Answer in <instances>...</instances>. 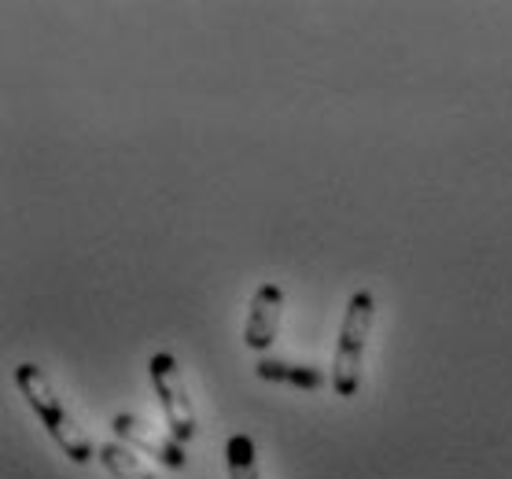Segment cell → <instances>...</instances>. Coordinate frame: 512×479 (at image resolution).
<instances>
[{
    "label": "cell",
    "instance_id": "8992f818",
    "mask_svg": "<svg viewBox=\"0 0 512 479\" xmlns=\"http://www.w3.org/2000/svg\"><path fill=\"white\" fill-rule=\"evenodd\" d=\"M255 373L269 384H288L299 391H317L325 387V373L310 362H284V358H258Z\"/></svg>",
    "mask_w": 512,
    "mask_h": 479
},
{
    "label": "cell",
    "instance_id": "ba28073f",
    "mask_svg": "<svg viewBox=\"0 0 512 479\" xmlns=\"http://www.w3.org/2000/svg\"><path fill=\"white\" fill-rule=\"evenodd\" d=\"M225 468H229V479H262L258 476L255 439L251 435H229V443H225Z\"/></svg>",
    "mask_w": 512,
    "mask_h": 479
},
{
    "label": "cell",
    "instance_id": "3957f363",
    "mask_svg": "<svg viewBox=\"0 0 512 479\" xmlns=\"http://www.w3.org/2000/svg\"><path fill=\"white\" fill-rule=\"evenodd\" d=\"M148 369H152V387H155V398H159V409H163L170 435H174L181 446L192 443V439H196V409H192L188 387H185V380H181L177 358L159 351L152 362H148Z\"/></svg>",
    "mask_w": 512,
    "mask_h": 479
},
{
    "label": "cell",
    "instance_id": "5b68a950",
    "mask_svg": "<svg viewBox=\"0 0 512 479\" xmlns=\"http://www.w3.org/2000/svg\"><path fill=\"white\" fill-rule=\"evenodd\" d=\"M280 310H284V292L277 284H258L251 295V310H247L244 343L247 351H269L280 332Z\"/></svg>",
    "mask_w": 512,
    "mask_h": 479
},
{
    "label": "cell",
    "instance_id": "277c9868",
    "mask_svg": "<svg viewBox=\"0 0 512 479\" xmlns=\"http://www.w3.org/2000/svg\"><path fill=\"white\" fill-rule=\"evenodd\" d=\"M111 428H115V435L129 450H144V454L155 457V461L163 468H170V472H181V468L188 465L185 446L177 443L174 435H163L159 428H152V424L133 417V413H118L115 421H111Z\"/></svg>",
    "mask_w": 512,
    "mask_h": 479
},
{
    "label": "cell",
    "instance_id": "7a4b0ae2",
    "mask_svg": "<svg viewBox=\"0 0 512 479\" xmlns=\"http://www.w3.org/2000/svg\"><path fill=\"white\" fill-rule=\"evenodd\" d=\"M373 310L376 299L373 292H354L343 314V328L336 339V362H332V376L328 384L339 398H354L361 391V358H365V339L373 332Z\"/></svg>",
    "mask_w": 512,
    "mask_h": 479
},
{
    "label": "cell",
    "instance_id": "6da1fadb",
    "mask_svg": "<svg viewBox=\"0 0 512 479\" xmlns=\"http://www.w3.org/2000/svg\"><path fill=\"white\" fill-rule=\"evenodd\" d=\"M15 387L23 391V398L30 402V409H34L37 417H41V424H45L48 435L56 439L59 450H63L74 465H89L96 457V446H93V439L85 435L82 424H78V417L70 413L67 402L59 398L52 376H48L41 365L23 362L15 369Z\"/></svg>",
    "mask_w": 512,
    "mask_h": 479
},
{
    "label": "cell",
    "instance_id": "52a82bcc",
    "mask_svg": "<svg viewBox=\"0 0 512 479\" xmlns=\"http://www.w3.org/2000/svg\"><path fill=\"white\" fill-rule=\"evenodd\" d=\"M96 457H100V465L115 479H155L152 468L144 465L137 457V450H129L126 443H104Z\"/></svg>",
    "mask_w": 512,
    "mask_h": 479
}]
</instances>
